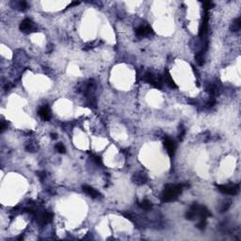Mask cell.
Segmentation results:
<instances>
[{
    "label": "cell",
    "instance_id": "1",
    "mask_svg": "<svg viewBox=\"0 0 241 241\" xmlns=\"http://www.w3.org/2000/svg\"><path fill=\"white\" fill-rule=\"evenodd\" d=\"M185 185L179 184V185H172L168 184L165 186V190L162 193V201L163 202H172L175 200L178 195L183 191Z\"/></svg>",
    "mask_w": 241,
    "mask_h": 241
},
{
    "label": "cell",
    "instance_id": "2",
    "mask_svg": "<svg viewBox=\"0 0 241 241\" xmlns=\"http://www.w3.org/2000/svg\"><path fill=\"white\" fill-rule=\"evenodd\" d=\"M144 81L148 84L152 85L156 89H161L163 86V78L158 74H154L153 73H146L144 75Z\"/></svg>",
    "mask_w": 241,
    "mask_h": 241
},
{
    "label": "cell",
    "instance_id": "3",
    "mask_svg": "<svg viewBox=\"0 0 241 241\" xmlns=\"http://www.w3.org/2000/svg\"><path fill=\"white\" fill-rule=\"evenodd\" d=\"M218 190L223 193V194H228V195H235L237 194L239 190L238 185L235 184H229V185H217Z\"/></svg>",
    "mask_w": 241,
    "mask_h": 241
},
{
    "label": "cell",
    "instance_id": "4",
    "mask_svg": "<svg viewBox=\"0 0 241 241\" xmlns=\"http://www.w3.org/2000/svg\"><path fill=\"white\" fill-rule=\"evenodd\" d=\"M36 221L39 224L41 225H44L47 224L48 222H50L53 219V214L49 213V212H42V213H36Z\"/></svg>",
    "mask_w": 241,
    "mask_h": 241
},
{
    "label": "cell",
    "instance_id": "5",
    "mask_svg": "<svg viewBox=\"0 0 241 241\" xmlns=\"http://www.w3.org/2000/svg\"><path fill=\"white\" fill-rule=\"evenodd\" d=\"M20 29L25 33H29L33 31L34 29V25L30 19H25L21 24H20Z\"/></svg>",
    "mask_w": 241,
    "mask_h": 241
},
{
    "label": "cell",
    "instance_id": "6",
    "mask_svg": "<svg viewBox=\"0 0 241 241\" xmlns=\"http://www.w3.org/2000/svg\"><path fill=\"white\" fill-rule=\"evenodd\" d=\"M164 145H165V147H166V149H167V152H168L169 155H170L171 157L173 156V155H174V153H175V144H174V141H173L171 138L167 137V138H165Z\"/></svg>",
    "mask_w": 241,
    "mask_h": 241
},
{
    "label": "cell",
    "instance_id": "7",
    "mask_svg": "<svg viewBox=\"0 0 241 241\" xmlns=\"http://www.w3.org/2000/svg\"><path fill=\"white\" fill-rule=\"evenodd\" d=\"M148 177L144 172H138L136 174H134L132 177V181L134 184L136 185H142L147 181Z\"/></svg>",
    "mask_w": 241,
    "mask_h": 241
},
{
    "label": "cell",
    "instance_id": "8",
    "mask_svg": "<svg viewBox=\"0 0 241 241\" xmlns=\"http://www.w3.org/2000/svg\"><path fill=\"white\" fill-rule=\"evenodd\" d=\"M82 190H83V191H84L87 195H89V196L91 197V198H98V197L101 196V194H100V192H99L98 190H94L93 187H91V186H90V185H82Z\"/></svg>",
    "mask_w": 241,
    "mask_h": 241
},
{
    "label": "cell",
    "instance_id": "9",
    "mask_svg": "<svg viewBox=\"0 0 241 241\" xmlns=\"http://www.w3.org/2000/svg\"><path fill=\"white\" fill-rule=\"evenodd\" d=\"M208 13L207 11H205V14L203 15V23L200 26V30H199V36L200 37H203L206 32H207V29H208Z\"/></svg>",
    "mask_w": 241,
    "mask_h": 241
},
{
    "label": "cell",
    "instance_id": "10",
    "mask_svg": "<svg viewBox=\"0 0 241 241\" xmlns=\"http://www.w3.org/2000/svg\"><path fill=\"white\" fill-rule=\"evenodd\" d=\"M162 78H163V82H165L171 89H177V86L174 82V80L172 79L171 74L169 73V71H165Z\"/></svg>",
    "mask_w": 241,
    "mask_h": 241
},
{
    "label": "cell",
    "instance_id": "11",
    "mask_svg": "<svg viewBox=\"0 0 241 241\" xmlns=\"http://www.w3.org/2000/svg\"><path fill=\"white\" fill-rule=\"evenodd\" d=\"M152 32H153V29L150 28V26H147V25H141L136 29V33L139 36H146Z\"/></svg>",
    "mask_w": 241,
    "mask_h": 241
},
{
    "label": "cell",
    "instance_id": "12",
    "mask_svg": "<svg viewBox=\"0 0 241 241\" xmlns=\"http://www.w3.org/2000/svg\"><path fill=\"white\" fill-rule=\"evenodd\" d=\"M39 115H40V117H41L43 121H48V120H50L51 114H50V109H49L48 106L44 105V106H42V108H41L40 110H39Z\"/></svg>",
    "mask_w": 241,
    "mask_h": 241
},
{
    "label": "cell",
    "instance_id": "13",
    "mask_svg": "<svg viewBox=\"0 0 241 241\" xmlns=\"http://www.w3.org/2000/svg\"><path fill=\"white\" fill-rule=\"evenodd\" d=\"M240 26H241V23H240V18L238 17V18H236V19L234 21V23L232 24V25H231V30L236 32V31H238V30L240 29Z\"/></svg>",
    "mask_w": 241,
    "mask_h": 241
},
{
    "label": "cell",
    "instance_id": "14",
    "mask_svg": "<svg viewBox=\"0 0 241 241\" xmlns=\"http://www.w3.org/2000/svg\"><path fill=\"white\" fill-rule=\"evenodd\" d=\"M139 205H140L141 208H142V209H144V210H146V211L152 209V203L149 202L148 200H143L142 202H141V203H139Z\"/></svg>",
    "mask_w": 241,
    "mask_h": 241
},
{
    "label": "cell",
    "instance_id": "15",
    "mask_svg": "<svg viewBox=\"0 0 241 241\" xmlns=\"http://www.w3.org/2000/svg\"><path fill=\"white\" fill-rule=\"evenodd\" d=\"M203 52H200L196 55V61L199 65H203Z\"/></svg>",
    "mask_w": 241,
    "mask_h": 241
},
{
    "label": "cell",
    "instance_id": "16",
    "mask_svg": "<svg viewBox=\"0 0 241 241\" xmlns=\"http://www.w3.org/2000/svg\"><path fill=\"white\" fill-rule=\"evenodd\" d=\"M207 91H208L212 95H215V94L218 93V89H217L216 86H214V85H210V86L207 88Z\"/></svg>",
    "mask_w": 241,
    "mask_h": 241
},
{
    "label": "cell",
    "instance_id": "17",
    "mask_svg": "<svg viewBox=\"0 0 241 241\" xmlns=\"http://www.w3.org/2000/svg\"><path fill=\"white\" fill-rule=\"evenodd\" d=\"M55 148H56V150H57L59 153H61V154H64L65 151H66V150H65V147L63 146L62 143H58V144H56Z\"/></svg>",
    "mask_w": 241,
    "mask_h": 241
},
{
    "label": "cell",
    "instance_id": "18",
    "mask_svg": "<svg viewBox=\"0 0 241 241\" xmlns=\"http://www.w3.org/2000/svg\"><path fill=\"white\" fill-rule=\"evenodd\" d=\"M18 6V9L19 10H21V11H24V10H25L26 9V7H28V4H26V2H25V1H20V2H18V4H17Z\"/></svg>",
    "mask_w": 241,
    "mask_h": 241
},
{
    "label": "cell",
    "instance_id": "19",
    "mask_svg": "<svg viewBox=\"0 0 241 241\" xmlns=\"http://www.w3.org/2000/svg\"><path fill=\"white\" fill-rule=\"evenodd\" d=\"M213 7V3L212 2H210V1H205V2H203V10H204V11H207L209 9H211Z\"/></svg>",
    "mask_w": 241,
    "mask_h": 241
},
{
    "label": "cell",
    "instance_id": "20",
    "mask_svg": "<svg viewBox=\"0 0 241 241\" xmlns=\"http://www.w3.org/2000/svg\"><path fill=\"white\" fill-rule=\"evenodd\" d=\"M180 133H179V139L180 140H183V138H184V135H185V128H184V126L182 125V126H180Z\"/></svg>",
    "mask_w": 241,
    "mask_h": 241
},
{
    "label": "cell",
    "instance_id": "21",
    "mask_svg": "<svg viewBox=\"0 0 241 241\" xmlns=\"http://www.w3.org/2000/svg\"><path fill=\"white\" fill-rule=\"evenodd\" d=\"M93 159L95 160V162L97 164H102V159L100 156H97V155H93Z\"/></svg>",
    "mask_w": 241,
    "mask_h": 241
},
{
    "label": "cell",
    "instance_id": "22",
    "mask_svg": "<svg viewBox=\"0 0 241 241\" xmlns=\"http://www.w3.org/2000/svg\"><path fill=\"white\" fill-rule=\"evenodd\" d=\"M6 127H7V124H6L4 122H2V123H1V127H0V128H1V129H0V131L3 132V131L6 129Z\"/></svg>",
    "mask_w": 241,
    "mask_h": 241
},
{
    "label": "cell",
    "instance_id": "23",
    "mask_svg": "<svg viewBox=\"0 0 241 241\" xmlns=\"http://www.w3.org/2000/svg\"><path fill=\"white\" fill-rule=\"evenodd\" d=\"M79 4V2H72L71 3V6H76V5H78Z\"/></svg>",
    "mask_w": 241,
    "mask_h": 241
},
{
    "label": "cell",
    "instance_id": "24",
    "mask_svg": "<svg viewBox=\"0 0 241 241\" xmlns=\"http://www.w3.org/2000/svg\"><path fill=\"white\" fill-rule=\"evenodd\" d=\"M51 138H52V139H57V135H56V134H52Z\"/></svg>",
    "mask_w": 241,
    "mask_h": 241
}]
</instances>
